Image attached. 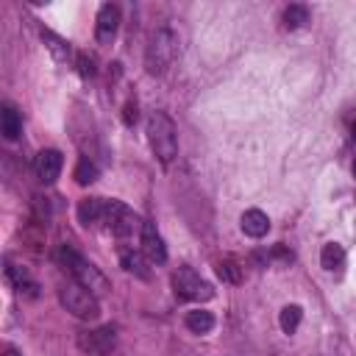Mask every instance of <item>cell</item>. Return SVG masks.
Masks as SVG:
<instances>
[{
  "label": "cell",
  "mask_w": 356,
  "mask_h": 356,
  "mask_svg": "<svg viewBox=\"0 0 356 356\" xmlns=\"http://www.w3.org/2000/svg\"><path fill=\"white\" fill-rule=\"evenodd\" d=\"M42 42H44V47L53 53V58H56L58 64H70V61H72V47H70V42H64V39L56 36L53 31H42Z\"/></svg>",
  "instance_id": "cell-17"
},
{
  "label": "cell",
  "mask_w": 356,
  "mask_h": 356,
  "mask_svg": "<svg viewBox=\"0 0 356 356\" xmlns=\"http://www.w3.org/2000/svg\"><path fill=\"white\" fill-rule=\"evenodd\" d=\"M142 253L153 264H164L167 261V245H164V239H161V234L156 231L153 222H145L142 225Z\"/></svg>",
  "instance_id": "cell-10"
},
{
  "label": "cell",
  "mask_w": 356,
  "mask_h": 356,
  "mask_svg": "<svg viewBox=\"0 0 356 356\" xmlns=\"http://www.w3.org/2000/svg\"><path fill=\"white\" fill-rule=\"evenodd\" d=\"M147 139L161 164H170L178 156V131H175V122L170 120V114L153 111L147 117Z\"/></svg>",
  "instance_id": "cell-2"
},
{
  "label": "cell",
  "mask_w": 356,
  "mask_h": 356,
  "mask_svg": "<svg viewBox=\"0 0 356 356\" xmlns=\"http://www.w3.org/2000/svg\"><path fill=\"white\" fill-rule=\"evenodd\" d=\"M147 261H150V259H147L145 253L134 250V248H122V250H120V264L125 267V273H131V275H136V278H150Z\"/></svg>",
  "instance_id": "cell-13"
},
{
  "label": "cell",
  "mask_w": 356,
  "mask_h": 356,
  "mask_svg": "<svg viewBox=\"0 0 356 356\" xmlns=\"http://www.w3.org/2000/svg\"><path fill=\"white\" fill-rule=\"evenodd\" d=\"M106 225H108V231L111 234H117V236H131L134 231H142V220L125 206V203H120V200H108V211H106Z\"/></svg>",
  "instance_id": "cell-7"
},
{
  "label": "cell",
  "mask_w": 356,
  "mask_h": 356,
  "mask_svg": "<svg viewBox=\"0 0 356 356\" xmlns=\"http://www.w3.org/2000/svg\"><path fill=\"white\" fill-rule=\"evenodd\" d=\"M75 61H78V72H81L83 78H92V75L97 72V70H95V58H92V56L78 53V58H75Z\"/></svg>",
  "instance_id": "cell-23"
},
{
  "label": "cell",
  "mask_w": 356,
  "mask_h": 356,
  "mask_svg": "<svg viewBox=\"0 0 356 356\" xmlns=\"http://www.w3.org/2000/svg\"><path fill=\"white\" fill-rule=\"evenodd\" d=\"M270 256H273V259H278V261H284V264H289V261L295 259V256H292V250H286L284 245H275V248L270 250Z\"/></svg>",
  "instance_id": "cell-24"
},
{
  "label": "cell",
  "mask_w": 356,
  "mask_h": 356,
  "mask_svg": "<svg viewBox=\"0 0 356 356\" xmlns=\"http://www.w3.org/2000/svg\"><path fill=\"white\" fill-rule=\"evenodd\" d=\"M72 178H75V184H81V186L95 184V181H97V164H95L89 156H81L78 164H75V170H72Z\"/></svg>",
  "instance_id": "cell-19"
},
{
  "label": "cell",
  "mask_w": 356,
  "mask_h": 356,
  "mask_svg": "<svg viewBox=\"0 0 356 356\" xmlns=\"http://www.w3.org/2000/svg\"><path fill=\"white\" fill-rule=\"evenodd\" d=\"M242 231L253 239H261L267 231H270V217L261 211V209H248L242 214Z\"/></svg>",
  "instance_id": "cell-14"
},
{
  "label": "cell",
  "mask_w": 356,
  "mask_h": 356,
  "mask_svg": "<svg viewBox=\"0 0 356 356\" xmlns=\"http://www.w3.org/2000/svg\"><path fill=\"white\" fill-rule=\"evenodd\" d=\"M0 134L8 142H14L22 134V117L11 103H3V108H0Z\"/></svg>",
  "instance_id": "cell-15"
},
{
  "label": "cell",
  "mask_w": 356,
  "mask_h": 356,
  "mask_svg": "<svg viewBox=\"0 0 356 356\" xmlns=\"http://www.w3.org/2000/svg\"><path fill=\"white\" fill-rule=\"evenodd\" d=\"M56 259H58V264L72 275V281H78L81 286H86L95 298H100V295H106V292L111 289L108 278H106V275H103L92 261H86L75 248L61 245V248H58V253H56Z\"/></svg>",
  "instance_id": "cell-1"
},
{
  "label": "cell",
  "mask_w": 356,
  "mask_h": 356,
  "mask_svg": "<svg viewBox=\"0 0 356 356\" xmlns=\"http://www.w3.org/2000/svg\"><path fill=\"white\" fill-rule=\"evenodd\" d=\"M120 31V6L117 3H103L97 11V22H95V36L100 44H111L114 36Z\"/></svg>",
  "instance_id": "cell-8"
},
{
  "label": "cell",
  "mask_w": 356,
  "mask_h": 356,
  "mask_svg": "<svg viewBox=\"0 0 356 356\" xmlns=\"http://www.w3.org/2000/svg\"><path fill=\"white\" fill-rule=\"evenodd\" d=\"M353 136H356V122H353Z\"/></svg>",
  "instance_id": "cell-27"
},
{
  "label": "cell",
  "mask_w": 356,
  "mask_h": 356,
  "mask_svg": "<svg viewBox=\"0 0 356 356\" xmlns=\"http://www.w3.org/2000/svg\"><path fill=\"white\" fill-rule=\"evenodd\" d=\"M61 167H64V156H61V150H56V147L42 150V153L36 156V161H33V170H36V175H39L42 184H53V181L61 175Z\"/></svg>",
  "instance_id": "cell-9"
},
{
  "label": "cell",
  "mask_w": 356,
  "mask_h": 356,
  "mask_svg": "<svg viewBox=\"0 0 356 356\" xmlns=\"http://www.w3.org/2000/svg\"><path fill=\"white\" fill-rule=\"evenodd\" d=\"M122 120H125V125H134V122H136V103H134V100H128V103H125Z\"/></svg>",
  "instance_id": "cell-25"
},
{
  "label": "cell",
  "mask_w": 356,
  "mask_h": 356,
  "mask_svg": "<svg viewBox=\"0 0 356 356\" xmlns=\"http://www.w3.org/2000/svg\"><path fill=\"white\" fill-rule=\"evenodd\" d=\"M58 300H61V306H64L70 314H75L78 320H97V314H100L97 298H95L86 286H81L78 281L61 284V286H58Z\"/></svg>",
  "instance_id": "cell-4"
},
{
  "label": "cell",
  "mask_w": 356,
  "mask_h": 356,
  "mask_svg": "<svg viewBox=\"0 0 356 356\" xmlns=\"http://www.w3.org/2000/svg\"><path fill=\"white\" fill-rule=\"evenodd\" d=\"M75 345L83 356H111L117 348V328L114 325H97L78 331Z\"/></svg>",
  "instance_id": "cell-5"
},
{
  "label": "cell",
  "mask_w": 356,
  "mask_h": 356,
  "mask_svg": "<svg viewBox=\"0 0 356 356\" xmlns=\"http://www.w3.org/2000/svg\"><path fill=\"white\" fill-rule=\"evenodd\" d=\"M217 275L225 281V284H239L242 281V267L236 261H220L217 264Z\"/></svg>",
  "instance_id": "cell-22"
},
{
  "label": "cell",
  "mask_w": 356,
  "mask_h": 356,
  "mask_svg": "<svg viewBox=\"0 0 356 356\" xmlns=\"http://www.w3.org/2000/svg\"><path fill=\"white\" fill-rule=\"evenodd\" d=\"M353 178H356V159H353Z\"/></svg>",
  "instance_id": "cell-26"
},
{
  "label": "cell",
  "mask_w": 356,
  "mask_h": 356,
  "mask_svg": "<svg viewBox=\"0 0 356 356\" xmlns=\"http://www.w3.org/2000/svg\"><path fill=\"white\" fill-rule=\"evenodd\" d=\"M306 22H309V8H306V6L292 3V6L284 8V28H286V31H298V28H303Z\"/></svg>",
  "instance_id": "cell-20"
},
{
  "label": "cell",
  "mask_w": 356,
  "mask_h": 356,
  "mask_svg": "<svg viewBox=\"0 0 356 356\" xmlns=\"http://www.w3.org/2000/svg\"><path fill=\"white\" fill-rule=\"evenodd\" d=\"M6 278H8V284L19 292V295H25V298H36V289H39V284L22 270V267H17V264H11V261H6Z\"/></svg>",
  "instance_id": "cell-12"
},
{
  "label": "cell",
  "mask_w": 356,
  "mask_h": 356,
  "mask_svg": "<svg viewBox=\"0 0 356 356\" xmlns=\"http://www.w3.org/2000/svg\"><path fill=\"white\" fill-rule=\"evenodd\" d=\"M106 211H108V200H103V197H83L78 203V220L86 228L106 222Z\"/></svg>",
  "instance_id": "cell-11"
},
{
  "label": "cell",
  "mask_w": 356,
  "mask_h": 356,
  "mask_svg": "<svg viewBox=\"0 0 356 356\" xmlns=\"http://www.w3.org/2000/svg\"><path fill=\"white\" fill-rule=\"evenodd\" d=\"M175 56H178V36H175V31L159 28V31L150 36V42H147V50H145V70H147L150 75H164V72L172 67Z\"/></svg>",
  "instance_id": "cell-3"
},
{
  "label": "cell",
  "mask_w": 356,
  "mask_h": 356,
  "mask_svg": "<svg viewBox=\"0 0 356 356\" xmlns=\"http://www.w3.org/2000/svg\"><path fill=\"white\" fill-rule=\"evenodd\" d=\"M300 317H303V309H300V306H295V303L284 306V309H281V314H278L281 331H284V334H295V331H298V325H300Z\"/></svg>",
  "instance_id": "cell-21"
},
{
  "label": "cell",
  "mask_w": 356,
  "mask_h": 356,
  "mask_svg": "<svg viewBox=\"0 0 356 356\" xmlns=\"http://www.w3.org/2000/svg\"><path fill=\"white\" fill-rule=\"evenodd\" d=\"M186 328L192 334H209L214 328V314L206 312V309H195V312L186 314Z\"/></svg>",
  "instance_id": "cell-18"
},
{
  "label": "cell",
  "mask_w": 356,
  "mask_h": 356,
  "mask_svg": "<svg viewBox=\"0 0 356 356\" xmlns=\"http://www.w3.org/2000/svg\"><path fill=\"white\" fill-rule=\"evenodd\" d=\"M320 264H323L325 273H342V267H345V248L337 245V242L323 245V250H320Z\"/></svg>",
  "instance_id": "cell-16"
},
{
  "label": "cell",
  "mask_w": 356,
  "mask_h": 356,
  "mask_svg": "<svg viewBox=\"0 0 356 356\" xmlns=\"http://www.w3.org/2000/svg\"><path fill=\"white\" fill-rule=\"evenodd\" d=\"M172 289H175V298L181 300H211L214 298V286L203 281L192 267H178L172 273Z\"/></svg>",
  "instance_id": "cell-6"
}]
</instances>
